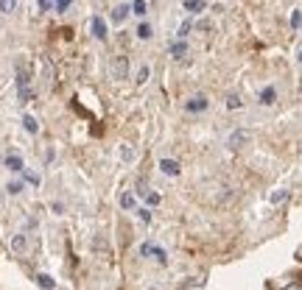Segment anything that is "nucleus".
Masks as SVG:
<instances>
[{
	"label": "nucleus",
	"instance_id": "72a5a7b5",
	"mask_svg": "<svg viewBox=\"0 0 302 290\" xmlns=\"http://www.w3.org/2000/svg\"><path fill=\"white\" fill-rule=\"evenodd\" d=\"M285 290H299V284H288V287H285Z\"/></svg>",
	"mask_w": 302,
	"mask_h": 290
},
{
	"label": "nucleus",
	"instance_id": "0eeeda50",
	"mask_svg": "<svg viewBox=\"0 0 302 290\" xmlns=\"http://www.w3.org/2000/svg\"><path fill=\"white\" fill-rule=\"evenodd\" d=\"M160 170H163L165 176H179L182 173V168H179L177 159H160Z\"/></svg>",
	"mask_w": 302,
	"mask_h": 290
},
{
	"label": "nucleus",
	"instance_id": "9d476101",
	"mask_svg": "<svg viewBox=\"0 0 302 290\" xmlns=\"http://www.w3.org/2000/svg\"><path fill=\"white\" fill-rule=\"evenodd\" d=\"M185 53H188V42H185V39L171 42V56L174 59H185Z\"/></svg>",
	"mask_w": 302,
	"mask_h": 290
},
{
	"label": "nucleus",
	"instance_id": "f03ea898",
	"mask_svg": "<svg viewBox=\"0 0 302 290\" xmlns=\"http://www.w3.org/2000/svg\"><path fill=\"white\" fill-rule=\"evenodd\" d=\"M140 254H143V257H154L160 265L168 262V254H165V248H160V245H154V243H143V245H140Z\"/></svg>",
	"mask_w": 302,
	"mask_h": 290
},
{
	"label": "nucleus",
	"instance_id": "ddd939ff",
	"mask_svg": "<svg viewBox=\"0 0 302 290\" xmlns=\"http://www.w3.org/2000/svg\"><path fill=\"white\" fill-rule=\"evenodd\" d=\"M120 206L129 209V212H134V209H137V198H134L131 193H123V195H120Z\"/></svg>",
	"mask_w": 302,
	"mask_h": 290
},
{
	"label": "nucleus",
	"instance_id": "7c9ffc66",
	"mask_svg": "<svg viewBox=\"0 0 302 290\" xmlns=\"http://www.w3.org/2000/svg\"><path fill=\"white\" fill-rule=\"evenodd\" d=\"M145 201H148V204H154V206H157V204H160V195H157V193H148V195H145Z\"/></svg>",
	"mask_w": 302,
	"mask_h": 290
},
{
	"label": "nucleus",
	"instance_id": "7ed1b4c3",
	"mask_svg": "<svg viewBox=\"0 0 302 290\" xmlns=\"http://www.w3.org/2000/svg\"><path fill=\"white\" fill-rule=\"evenodd\" d=\"M28 248H31V245H28V234H14L12 237V251L17 254V257H28Z\"/></svg>",
	"mask_w": 302,
	"mask_h": 290
},
{
	"label": "nucleus",
	"instance_id": "4be33fe9",
	"mask_svg": "<svg viewBox=\"0 0 302 290\" xmlns=\"http://www.w3.org/2000/svg\"><path fill=\"white\" fill-rule=\"evenodd\" d=\"M6 190H9L12 195H20V193H23V181H20V179H17V181H9Z\"/></svg>",
	"mask_w": 302,
	"mask_h": 290
},
{
	"label": "nucleus",
	"instance_id": "1a4fd4ad",
	"mask_svg": "<svg viewBox=\"0 0 302 290\" xmlns=\"http://www.w3.org/2000/svg\"><path fill=\"white\" fill-rule=\"evenodd\" d=\"M90 26H92V37L104 42V39H106V26H104V20H101V17H92Z\"/></svg>",
	"mask_w": 302,
	"mask_h": 290
},
{
	"label": "nucleus",
	"instance_id": "4468645a",
	"mask_svg": "<svg viewBox=\"0 0 302 290\" xmlns=\"http://www.w3.org/2000/svg\"><path fill=\"white\" fill-rule=\"evenodd\" d=\"M37 284H40L42 290H53V287H56L53 276H48V273H37Z\"/></svg>",
	"mask_w": 302,
	"mask_h": 290
},
{
	"label": "nucleus",
	"instance_id": "6e6552de",
	"mask_svg": "<svg viewBox=\"0 0 302 290\" xmlns=\"http://www.w3.org/2000/svg\"><path fill=\"white\" fill-rule=\"evenodd\" d=\"M6 168L14 170V173H23V170H26V165H23V156H20V154H9V156H6Z\"/></svg>",
	"mask_w": 302,
	"mask_h": 290
},
{
	"label": "nucleus",
	"instance_id": "b1692460",
	"mask_svg": "<svg viewBox=\"0 0 302 290\" xmlns=\"http://www.w3.org/2000/svg\"><path fill=\"white\" fill-rule=\"evenodd\" d=\"M191 28H193V23H191V20H185L182 26H179V34H177V37H179V39H185L188 34H191Z\"/></svg>",
	"mask_w": 302,
	"mask_h": 290
},
{
	"label": "nucleus",
	"instance_id": "dca6fc26",
	"mask_svg": "<svg viewBox=\"0 0 302 290\" xmlns=\"http://www.w3.org/2000/svg\"><path fill=\"white\" fill-rule=\"evenodd\" d=\"M185 9L193 12V14H199V12H204V0H185Z\"/></svg>",
	"mask_w": 302,
	"mask_h": 290
},
{
	"label": "nucleus",
	"instance_id": "5701e85b",
	"mask_svg": "<svg viewBox=\"0 0 302 290\" xmlns=\"http://www.w3.org/2000/svg\"><path fill=\"white\" fill-rule=\"evenodd\" d=\"M148 65H143V67H140V70H137V78H134V81H137V84H145V81H148Z\"/></svg>",
	"mask_w": 302,
	"mask_h": 290
},
{
	"label": "nucleus",
	"instance_id": "a878e982",
	"mask_svg": "<svg viewBox=\"0 0 302 290\" xmlns=\"http://www.w3.org/2000/svg\"><path fill=\"white\" fill-rule=\"evenodd\" d=\"M241 106H243V101H241L238 95H230V98H227V109H241Z\"/></svg>",
	"mask_w": 302,
	"mask_h": 290
},
{
	"label": "nucleus",
	"instance_id": "a211bd4d",
	"mask_svg": "<svg viewBox=\"0 0 302 290\" xmlns=\"http://www.w3.org/2000/svg\"><path fill=\"white\" fill-rule=\"evenodd\" d=\"M285 198H288V190H274V193L269 195V201H271L274 206H277V204H282Z\"/></svg>",
	"mask_w": 302,
	"mask_h": 290
},
{
	"label": "nucleus",
	"instance_id": "f3484780",
	"mask_svg": "<svg viewBox=\"0 0 302 290\" xmlns=\"http://www.w3.org/2000/svg\"><path fill=\"white\" fill-rule=\"evenodd\" d=\"M131 12L137 14V17H145V14H148V6H145V0H134V3H131Z\"/></svg>",
	"mask_w": 302,
	"mask_h": 290
},
{
	"label": "nucleus",
	"instance_id": "cd10ccee",
	"mask_svg": "<svg viewBox=\"0 0 302 290\" xmlns=\"http://www.w3.org/2000/svg\"><path fill=\"white\" fill-rule=\"evenodd\" d=\"M134 212L140 215V220H143V223H148V220H151V212H148V209H143V206H140V209H134Z\"/></svg>",
	"mask_w": 302,
	"mask_h": 290
},
{
	"label": "nucleus",
	"instance_id": "aec40b11",
	"mask_svg": "<svg viewBox=\"0 0 302 290\" xmlns=\"http://www.w3.org/2000/svg\"><path fill=\"white\" fill-rule=\"evenodd\" d=\"M17 9V0H0V12L3 14H12Z\"/></svg>",
	"mask_w": 302,
	"mask_h": 290
},
{
	"label": "nucleus",
	"instance_id": "393cba45",
	"mask_svg": "<svg viewBox=\"0 0 302 290\" xmlns=\"http://www.w3.org/2000/svg\"><path fill=\"white\" fill-rule=\"evenodd\" d=\"M137 37L140 39H148L151 37V26H148V23H140V26H137Z\"/></svg>",
	"mask_w": 302,
	"mask_h": 290
},
{
	"label": "nucleus",
	"instance_id": "2f4dec72",
	"mask_svg": "<svg viewBox=\"0 0 302 290\" xmlns=\"http://www.w3.org/2000/svg\"><path fill=\"white\" fill-rule=\"evenodd\" d=\"M40 6H42V9H45V12H48V9H51V0H40Z\"/></svg>",
	"mask_w": 302,
	"mask_h": 290
},
{
	"label": "nucleus",
	"instance_id": "412c9836",
	"mask_svg": "<svg viewBox=\"0 0 302 290\" xmlns=\"http://www.w3.org/2000/svg\"><path fill=\"white\" fill-rule=\"evenodd\" d=\"M120 159L131 162V159H134V148H131V145H120Z\"/></svg>",
	"mask_w": 302,
	"mask_h": 290
},
{
	"label": "nucleus",
	"instance_id": "20e7f679",
	"mask_svg": "<svg viewBox=\"0 0 302 290\" xmlns=\"http://www.w3.org/2000/svg\"><path fill=\"white\" fill-rule=\"evenodd\" d=\"M126 73H129V56H118L115 62H112V76L126 78Z\"/></svg>",
	"mask_w": 302,
	"mask_h": 290
},
{
	"label": "nucleus",
	"instance_id": "423d86ee",
	"mask_svg": "<svg viewBox=\"0 0 302 290\" xmlns=\"http://www.w3.org/2000/svg\"><path fill=\"white\" fill-rule=\"evenodd\" d=\"M246 142H249V131H232L230 134V140H227V145H230V148H241V145H246Z\"/></svg>",
	"mask_w": 302,
	"mask_h": 290
},
{
	"label": "nucleus",
	"instance_id": "2eb2a0df",
	"mask_svg": "<svg viewBox=\"0 0 302 290\" xmlns=\"http://www.w3.org/2000/svg\"><path fill=\"white\" fill-rule=\"evenodd\" d=\"M129 17V6H115V12H112V23H123V20Z\"/></svg>",
	"mask_w": 302,
	"mask_h": 290
},
{
	"label": "nucleus",
	"instance_id": "c756f323",
	"mask_svg": "<svg viewBox=\"0 0 302 290\" xmlns=\"http://www.w3.org/2000/svg\"><path fill=\"white\" fill-rule=\"evenodd\" d=\"M23 173H26V179L31 181V184H40V176L37 173H31V170H23Z\"/></svg>",
	"mask_w": 302,
	"mask_h": 290
},
{
	"label": "nucleus",
	"instance_id": "bb28decb",
	"mask_svg": "<svg viewBox=\"0 0 302 290\" xmlns=\"http://www.w3.org/2000/svg\"><path fill=\"white\" fill-rule=\"evenodd\" d=\"M70 3H73V0H56L53 6H56V12H67V9H70Z\"/></svg>",
	"mask_w": 302,
	"mask_h": 290
},
{
	"label": "nucleus",
	"instance_id": "f8f14e48",
	"mask_svg": "<svg viewBox=\"0 0 302 290\" xmlns=\"http://www.w3.org/2000/svg\"><path fill=\"white\" fill-rule=\"evenodd\" d=\"M23 129H26L28 134H37V131H40V123H37V117L23 115Z\"/></svg>",
	"mask_w": 302,
	"mask_h": 290
},
{
	"label": "nucleus",
	"instance_id": "473e14b6",
	"mask_svg": "<svg viewBox=\"0 0 302 290\" xmlns=\"http://www.w3.org/2000/svg\"><path fill=\"white\" fill-rule=\"evenodd\" d=\"M296 62L302 65V45H299V51H296Z\"/></svg>",
	"mask_w": 302,
	"mask_h": 290
},
{
	"label": "nucleus",
	"instance_id": "6ab92c4d",
	"mask_svg": "<svg viewBox=\"0 0 302 290\" xmlns=\"http://www.w3.org/2000/svg\"><path fill=\"white\" fill-rule=\"evenodd\" d=\"M42 67H45V87H53V67L48 59H42Z\"/></svg>",
	"mask_w": 302,
	"mask_h": 290
},
{
	"label": "nucleus",
	"instance_id": "f257e3e1",
	"mask_svg": "<svg viewBox=\"0 0 302 290\" xmlns=\"http://www.w3.org/2000/svg\"><path fill=\"white\" fill-rule=\"evenodd\" d=\"M17 95H20V103H28L31 101V70H28L26 62H17Z\"/></svg>",
	"mask_w": 302,
	"mask_h": 290
},
{
	"label": "nucleus",
	"instance_id": "9b49d317",
	"mask_svg": "<svg viewBox=\"0 0 302 290\" xmlns=\"http://www.w3.org/2000/svg\"><path fill=\"white\" fill-rule=\"evenodd\" d=\"M274 101H277V90H274V87H266V90L260 92V103H263V106H271Z\"/></svg>",
	"mask_w": 302,
	"mask_h": 290
},
{
	"label": "nucleus",
	"instance_id": "c85d7f7f",
	"mask_svg": "<svg viewBox=\"0 0 302 290\" xmlns=\"http://www.w3.org/2000/svg\"><path fill=\"white\" fill-rule=\"evenodd\" d=\"M299 26H302V14L294 12V14H291V28H299Z\"/></svg>",
	"mask_w": 302,
	"mask_h": 290
},
{
	"label": "nucleus",
	"instance_id": "39448f33",
	"mask_svg": "<svg viewBox=\"0 0 302 290\" xmlns=\"http://www.w3.org/2000/svg\"><path fill=\"white\" fill-rule=\"evenodd\" d=\"M207 106H210V101H207L204 95H193L191 101L185 103V109H188V112H204Z\"/></svg>",
	"mask_w": 302,
	"mask_h": 290
}]
</instances>
